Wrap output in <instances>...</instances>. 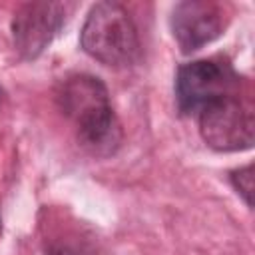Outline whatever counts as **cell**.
Wrapping results in <instances>:
<instances>
[{
    "instance_id": "obj_1",
    "label": "cell",
    "mask_w": 255,
    "mask_h": 255,
    "mask_svg": "<svg viewBox=\"0 0 255 255\" xmlns=\"http://www.w3.org/2000/svg\"><path fill=\"white\" fill-rule=\"evenodd\" d=\"M62 114L72 122L78 141L94 155L108 157L122 143V128L114 114L106 84L92 74H72L56 92Z\"/></svg>"
},
{
    "instance_id": "obj_2",
    "label": "cell",
    "mask_w": 255,
    "mask_h": 255,
    "mask_svg": "<svg viewBox=\"0 0 255 255\" xmlns=\"http://www.w3.org/2000/svg\"><path fill=\"white\" fill-rule=\"evenodd\" d=\"M82 50L100 64L126 68L139 58V34L129 12L118 2H98L80 32Z\"/></svg>"
},
{
    "instance_id": "obj_3",
    "label": "cell",
    "mask_w": 255,
    "mask_h": 255,
    "mask_svg": "<svg viewBox=\"0 0 255 255\" xmlns=\"http://www.w3.org/2000/svg\"><path fill=\"white\" fill-rule=\"evenodd\" d=\"M241 78L229 62L219 58L193 60L177 68L175 102L181 116H195L207 104L237 94Z\"/></svg>"
},
{
    "instance_id": "obj_4",
    "label": "cell",
    "mask_w": 255,
    "mask_h": 255,
    "mask_svg": "<svg viewBox=\"0 0 255 255\" xmlns=\"http://www.w3.org/2000/svg\"><path fill=\"white\" fill-rule=\"evenodd\" d=\"M197 120L203 141L215 151H241L253 145V106L239 92L207 104Z\"/></svg>"
},
{
    "instance_id": "obj_5",
    "label": "cell",
    "mask_w": 255,
    "mask_h": 255,
    "mask_svg": "<svg viewBox=\"0 0 255 255\" xmlns=\"http://www.w3.org/2000/svg\"><path fill=\"white\" fill-rule=\"evenodd\" d=\"M72 6L64 2H26L12 18V40L24 60L38 58L60 32Z\"/></svg>"
},
{
    "instance_id": "obj_6",
    "label": "cell",
    "mask_w": 255,
    "mask_h": 255,
    "mask_svg": "<svg viewBox=\"0 0 255 255\" xmlns=\"http://www.w3.org/2000/svg\"><path fill=\"white\" fill-rule=\"evenodd\" d=\"M169 26L181 52L191 54L223 34L227 12L211 0H185L173 8Z\"/></svg>"
},
{
    "instance_id": "obj_7",
    "label": "cell",
    "mask_w": 255,
    "mask_h": 255,
    "mask_svg": "<svg viewBox=\"0 0 255 255\" xmlns=\"http://www.w3.org/2000/svg\"><path fill=\"white\" fill-rule=\"evenodd\" d=\"M229 177H231V183L237 189V193L251 207L253 205V199H251L253 197V163H249L245 167H239V169H233Z\"/></svg>"
},
{
    "instance_id": "obj_8",
    "label": "cell",
    "mask_w": 255,
    "mask_h": 255,
    "mask_svg": "<svg viewBox=\"0 0 255 255\" xmlns=\"http://www.w3.org/2000/svg\"><path fill=\"white\" fill-rule=\"evenodd\" d=\"M46 255H86L82 249H78L76 245L64 243V241H50V245H46Z\"/></svg>"
},
{
    "instance_id": "obj_9",
    "label": "cell",
    "mask_w": 255,
    "mask_h": 255,
    "mask_svg": "<svg viewBox=\"0 0 255 255\" xmlns=\"http://www.w3.org/2000/svg\"><path fill=\"white\" fill-rule=\"evenodd\" d=\"M0 102H2V88H0Z\"/></svg>"
}]
</instances>
